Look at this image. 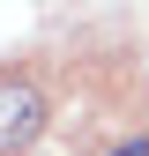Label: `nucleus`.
Instances as JSON below:
<instances>
[{"mask_svg": "<svg viewBox=\"0 0 149 156\" xmlns=\"http://www.w3.org/2000/svg\"><path fill=\"white\" fill-rule=\"evenodd\" d=\"M37 134H45V89L30 74H0V156L30 149Z\"/></svg>", "mask_w": 149, "mask_h": 156, "instance_id": "f257e3e1", "label": "nucleus"}]
</instances>
